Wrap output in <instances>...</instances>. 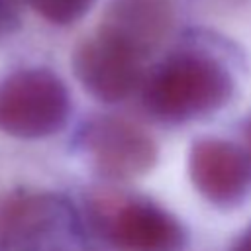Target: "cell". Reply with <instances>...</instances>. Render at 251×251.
Masks as SVG:
<instances>
[{
	"label": "cell",
	"instance_id": "6da1fadb",
	"mask_svg": "<svg viewBox=\"0 0 251 251\" xmlns=\"http://www.w3.org/2000/svg\"><path fill=\"white\" fill-rule=\"evenodd\" d=\"M227 69L202 53H178L161 63L143 84V104L155 118L182 124L218 112L231 96Z\"/></svg>",
	"mask_w": 251,
	"mask_h": 251
},
{
	"label": "cell",
	"instance_id": "7a4b0ae2",
	"mask_svg": "<svg viewBox=\"0 0 251 251\" xmlns=\"http://www.w3.org/2000/svg\"><path fill=\"white\" fill-rule=\"evenodd\" d=\"M0 251H96L76 208L59 194H24L0 214Z\"/></svg>",
	"mask_w": 251,
	"mask_h": 251
},
{
	"label": "cell",
	"instance_id": "3957f363",
	"mask_svg": "<svg viewBox=\"0 0 251 251\" xmlns=\"http://www.w3.org/2000/svg\"><path fill=\"white\" fill-rule=\"evenodd\" d=\"M71 96L49 69H22L0 82V129L20 139H41L65 127Z\"/></svg>",
	"mask_w": 251,
	"mask_h": 251
},
{
	"label": "cell",
	"instance_id": "277c9868",
	"mask_svg": "<svg viewBox=\"0 0 251 251\" xmlns=\"http://www.w3.org/2000/svg\"><path fill=\"white\" fill-rule=\"evenodd\" d=\"M82 145L98 173L112 180L137 178L157 161L153 137L124 118H94L82 131Z\"/></svg>",
	"mask_w": 251,
	"mask_h": 251
},
{
	"label": "cell",
	"instance_id": "5b68a950",
	"mask_svg": "<svg viewBox=\"0 0 251 251\" xmlns=\"http://www.w3.org/2000/svg\"><path fill=\"white\" fill-rule=\"evenodd\" d=\"M73 69L88 94L112 104L126 100L141 84L143 57L114 37L96 31L76 47Z\"/></svg>",
	"mask_w": 251,
	"mask_h": 251
},
{
	"label": "cell",
	"instance_id": "8992f818",
	"mask_svg": "<svg viewBox=\"0 0 251 251\" xmlns=\"http://www.w3.org/2000/svg\"><path fill=\"white\" fill-rule=\"evenodd\" d=\"M194 188L218 208H233L251 192V157L233 141L202 137L188 153Z\"/></svg>",
	"mask_w": 251,
	"mask_h": 251
},
{
	"label": "cell",
	"instance_id": "52a82bcc",
	"mask_svg": "<svg viewBox=\"0 0 251 251\" xmlns=\"http://www.w3.org/2000/svg\"><path fill=\"white\" fill-rule=\"evenodd\" d=\"M104 229L116 251H182L184 226L155 202L120 200L104 214Z\"/></svg>",
	"mask_w": 251,
	"mask_h": 251
},
{
	"label": "cell",
	"instance_id": "ba28073f",
	"mask_svg": "<svg viewBox=\"0 0 251 251\" xmlns=\"http://www.w3.org/2000/svg\"><path fill=\"white\" fill-rule=\"evenodd\" d=\"M173 25V12L165 0H112L98 31L133 49L143 59L155 51Z\"/></svg>",
	"mask_w": 251,
	"mask_h": 251
},
{
	"label": "cell",
	"instance_id": "9c48e42d",
	"mask_svg": "<svg viewBox=\"0 0 251 251\" xmlns=\"http://www.w3.org/2000/svg\"><path fill=\"white\" fill-rule=\"evenodd\" d=\"M29 6L47 22L55 25H69L78 22L96 0H27Z\"/></svg>",
	"mask_w": 251,
	"mask_h": 251
},
{
	"label": "cell",
	"instance_id": "30bf717a",
	"mask_svg": "<svg viewBox=\"0 0 251 251\" xmlns=\"http://www.w3.org/2000/svg\"><path fill=\"white\" fill-rule=\"evenodd\" d=\"M233 251H251V226L239 235V239L233 245Z\"/></svg>",
	"mask_w": 251,
	"mask_h": 251
}]
</instances>
